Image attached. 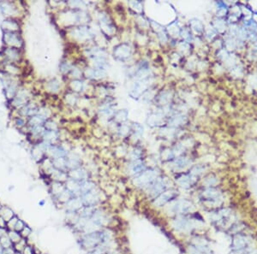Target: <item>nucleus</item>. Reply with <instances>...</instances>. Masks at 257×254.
<instances>
[{
    "instance_id": "obj_1",
    "label": "nucleus",
    "mask_w": 257,
    "mask_h": 254,
    "mask_svg": "<svg viewBox=\"0 0 257 254\" xmlns=\"http://www.w3.org/2000/svg\"><path fill=\"white\" fill-rule=\"evenodd\" d=\"M105 239V235L101 232H90L87 233L82 239V246L87 249L95 248Z\"/></svg>"
},
{
    "instance_id": "obj_2",
    "label": "nucleus",
    "mask_w": 257,
    "mask_h": 254,
    "mask_svg": "<svg viewBox=\"0 0 257 254\" xmlns=\"http://www.w3.org/2000/svg\"><path fill=\"white\" fill-rule=\"evenodd\" d=\"M0 215L4 217V220L6 221V222H8L11 218H12V217L15 216V213L11 207H9V206H4L2 210H1Z\"/></svg>"
},
{
    "instance_id": "obj_3",
    "label": "nucleus",
    "mask_w": 257,
    "mask_h": 254,
    "mask_svg": "<svg viewBox=\"0 0 257 254\" xmlns=\"http://www.w3.org/2000/svg\"><path fill=\"white\" fill-rule=\"evenodd\" d=\"M7 235L10 238V239L11 240L13 245L18 243L21 239H23L21 235H20V233L15 231V230H9V231H7Z\"/></svg>"
},
{
    "instance_id": "obj_4",
    "label": "nucleus",
    "mask_w": 257,
    "mask_h": 254,
    "mask_svg": "<svg viewBox=\"0 0 257 254\" xmlns=\"http://www.w3.org/2000/svg\"><path fill=\"white\" fill-rule=\"evenodd\" d=\"M0 246L3 247L4 249H8L13 247V243L11 242V240L10 239V238L8 237L7 234H5L4 235H3L0 239Z\"/></svg>"
},
{
    "instance_id": "obj_5",
    "label": "nucleus",
    "mask_w": 257,
    "mask_h": 254,
    "mask_svg": "<svg viewBox=\"0 0 257 254\" xmlns=\"http://www.w3.org/2000/svg\"><path fill=\"white\" fill-rule=\"evenodd\" d=\"M71 198V195H70L69 191L62 192L60 194L58 195V197H57L58 202H59V203H62V204H67Z\"/></svg>"
},
{
    "instance_id": "obj_6",
    "label": "nucleus",
    "mask_w": 257,
    "mask_h": 254,
    "mask_svg": "<svg viewBox=\"0 0 257 254\" xmlns=\"http://www.w3.org/2000/svg\"><path fill=\"white\" fill-rule=\"evenodd\" d=\"M27 245V239L23 238L19 242L13 245V248L15 249V252H23L24 247H26Z\"/></svg>"
},
{
    "instance_id": "obj_7",
    "label": "nucleus",
    "mask_w": 257,
    "mask_h": 254,
    "mask_svg": "<svg viewBox=\"0 0 257 254\" xmlns=\"http://www.w3.org/2000/svg\"><path fill=\"white\" fill-rule=\"evenodd\" d=\"M19 219L20 218L19 217H18V215L15 214L14 217L8 221L7 224H6V229H7V231H9V230H14V229H15V224H16V223L18 222Z\"/></svg>"
},
{
    "instance_id": "obj_8",
    "label": "nucleus",
    "mask_w": 257,
    "mask_h": 254,
    "mask_svg": "<svg viewBox=\"0 0 257 254\" xmlns=\"http://www.w3.org/2000/svg\"><path fill=\"white\" fill-rule=\"evenodd\" d=\"M32 234H33V229L27 224H26V226L23 228V230L20 232V235L22 236V238L26 239H28V238L30 237Z\"/></svg>"
},
{
    "instance_id": "obj_9",
    "label": "nucleus",
    "mask_w": 257,
    "mask_h": 254,
    "mask_svg": "<svg viewBox=\"0 0 257 254\" xmlns=\"http://www.w3.org/2000/svg\"><path fill=\"white\" fill-rule=\"evenodd\" d=\"M26 226V223H25V222L23 220H22V219H19L18 220V222L16 223V224H15V231L18 232V233H20V232L22 231L23 229V228Z\"/></svg>"
},
{
    "instance_id": "obj_10",
    "label": "nucleus",
    "mask_w": 257,
    "mask_h": 254,
    "mask_svg": "<svg viewBox=\"0 0 257 254\" xmlns=\"http://www.w3.org/2000/svg\"><path fill=\"white\" fill-rule=\"evenodd\" d=\"M23 254H35L34 253V247H32L31 245L27 244L26 247H24L23 249Z\"/></svg>"
},
{
    "instance_id": "obj_11",
    "label": "nucleus",
    "mask_w": 257,
    "mask_h": 254,
    "mask_svg": "<svg viewBox=\"0 0 257 254\" xmlns=\"http://www.w3.org/2000/svg\"><path fill=\"white\" fill-rule=\"evenodd\" d=\"M6 224H7V222L4 220V217L0 215V228L6 229Z\"/></svg>"
},
{
    "instance_id": "obj_12",
    "label": "nucleus",
    "mask_w": 257,
    "mask_h": 254,
    "mask_svg": "<svg viewBox=\"0 0 257 254\" xmlns=\"http://www.w3.org/2000/svg\"><path fill=\"white\" fill-rule=\"evenodd\" d=\"M5 234H7V229H4V228H0V239L3 235H4Z\"/></svg>"
},
{
    "instance_id": "obj_13",
    "label": "nucleus",
    "mask_w": 257,
    "mask_h": 254,
    "mask_svg": "<svg viewBox=\"0 0 257 254\" xmlns=\"http://www.w3.org/2000/svg\"><path fill=\"white\" fill-rule=\"evenodd\" d=\"M4 248H3V247H1V246H0V254H3V253H4Z\"/></svg>"
},
{
    "instance_id": "obj_14",
    "label": "nucleus",
    "mask_w": 257,
    "mask_h": 254,
    "mask_svg": "<svg viewBox=\"0 0 257 254\" xmlns=\"http://www.w3.org/2000/svg\"><path fill=\"white\" fill-rule=\"evenodd\" d=\"M3 207H4V206H3V205H1V203H0V213H1V210H2V209H3Z\"/></svg>"
},
{
    "instance_id": "obj_15",
    "label": "nucleus",
    "mask_w": 257,
    "mask_h": 254,
    "mask_svg": "<svg viewBox=\"0 0 257 254\" xmlns=\"http://www.w3.org/2000/svg\"><path fill=\"white\" fill-rule=\"evenodd\" d=\"M3 254H8V253H6V252H5L4 251V253H3Z\"/></svg>"
}]
</instances>
